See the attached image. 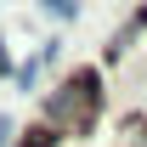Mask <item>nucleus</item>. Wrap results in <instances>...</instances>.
I'll use <instances>...</instances> for the list:
<instances>
[{
    "label": "nucleus",
    "instance_id": "nucleus-1",
    "mask_svg": "<svg viewBox=\"0 0 147 147\" xmlns=\"http://www.w3.org/2000/svg\"><path fill=\"white\" fill-rule=\"evenodd\" d=\"M102 113V79H96V68H74L62 85H57L51 96H45V119H51L57 130H85Z\"/></svg>",
    "mask_w": 147,
    "mask_h": 147
},
{
    "label": "nucleus",
    "instance_id": "nucleus-2",
    "mask_svg": "<svg viewBox=\"0 0 147 147\" xmlns=\"http://www.w3.org/2000/svg\"><path fill=\"white\" fill-rule=\"evenodd\" d=\"M45 11H51L57 23H68V17H79V0H40Z\"/></svg>",
    "mask_w": 147,
    "mask_h": 147
},
{
    "label": "nucleus",
    "instance_id": "nucleus-3",
    "mask_svg": "<svg viewBox=\"0 0 147 147\" xmlns=\"http://www.w3.org/2000/svg\"><path fill=\"white\" fill-rule=\"evenodd\" d=\"M11 79H17L23 91H34V85H40V57H34V62H23V68H11Z\"/></svg>",
    "mask_w": 147,
    "mask_h": 147
},
{
    "label": "nucleus",
    "instance_id": "nucleus-4",
    "mask_svg": "<svg viewBox=\"0 0 147 147\" xmlns=\"http://www.w3.org/2000/svg\"><path fill=\"white\" fill-rule=\"evenodd\" d=\"M0 147H11V119L0 113Z\"/></svg>",
    "mask_w": 147,
    "mask_h": 147
},
{
    "label": "nucleus",
    "instance_id": "nucleus-5",
    "mask_svg": "<svg viewBox=\"0 0 147 147\" xmlns=\"http://www.w3.org/2000/svg\"><path fill=\"white\" fill-rule=\"evenodd\" d=\"M11 74V57H6V40H0V79Z\"/></svg>",
    "mask_w": 147,
    "mask_h": 147
}]
</instances>
